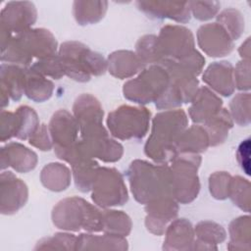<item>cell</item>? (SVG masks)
<instances>
[{"label":"cell","instance_id":"obj_1","mask_svg":"<svg viewBox=\"0 0 251 251\" xmlns=\"http://www.w3.org/2000/svg\"><path fill=\"white\" fill-rule=\"evenodd\" d=\"M188 126L182 109L165 110L152 120L151 133L144 145V153L157 164H168L177 155L176 143Z\"/></svg>","mask_w":251,"mask_h":251},{"label":"cell","instance_id":"obj_2","mask_svg":"<svg viewBox=\"0 0 251 251\" xmlns=\"http://www.w3.org/2000/svg\"><path fill=\"white\" fill-rule=\"evenodd\" d=\"M126 177L134 199L140 204L173 197L172 172L168 164L155 165L136 159L127 168Z\"/></svg>","mask_w":251,"mask_h":251},{"label":"cell","instance_id":"obj_3","mask_svg":"<svg viewBox=\"0 0 251 251\" xmlns=\"http://www.w3.org/2000/svg\"><path fill=\"white\" fill-rule=\"evenodd\" d=\"M58 42L53 33L45 28H29L13 35L1 47L2 63L26 67L33 60H40L57 54Z\"/></svg>","mask_w":251,"mask_h":251},{"label":"cell","instance_id":"obj_4","mask_svg":"<svg viewBox=\"0 0 251 251\" xmlns=\"http://www.w3.org/2000/svg\"><path fill=\"white\" fill-rule=\"evenodd\" d=\"M54 226L67 231H102V210L83 198L73 196L59 201L51 214Z\"/></svg>","mask_w":251,"mask_h":251},{"label":"cell","instance_id":"obj_5","mask_svg":"<svg viewBox=\"0 0 251 251\" xmlns=\"http://www.w3.org/2000/svg\"><path fill=\"white\" fill-rule=\"evenodd\" d=\"M58 55L65 75L75 81H89L92 75L98 76L107 71V61L104 57L79 41L63 42Z\"/></svg>","mask_w":251,"mask_h":251},{"label":"cell","instance_id":"obj_6","mask_svg":"<svg viewBox=\"0 0 251 251\" xmlns=\"http://www.w3.org/2000/svg\"><path fill=\"white\" fill-rule=\"evenodd\" d=\"M201 156L192 153H179L171 162L173 197L180 204L192 202L200 190L197 175Z\"/></svg>","mask_w":251,"mask_h":251},{"label":"cell","instance_id":"obj_7","mask_svg":"<svg viewBox=\"0 0 251 251\" xmlns=\"http://www.w3.org/2000/svg\"><path fill=\"white\" fill-rule=\"evenodd\" d=\"M170 83L169 73L161 65L144 68L136 77L127 80L123 87L124 96L132 102L143 105L156 102Z\"/></svg>","mask_w":251,"mask_h":251},{"label":"cell","instance_id":"obj_8","mask_svg":"<svg viewBox=\"0 0 251 251\" xmlns=\"http://www.w3.org/2000/svg\"><path fill=\"white\" fill-rule=\"evenodd\" d=\"M150 118L151 112L146 107L123 105L108 114L107 126L118 139H141L148 132Z\"/></svg>","mask_w":251,"mask_h":251},{"label":"cell","instance_id":"obj_9","mask_svg":"<svg viewBox=\"0 0 251 251\" xmlns=\"http://www.w3.org/2000/svg\"><path fill=\"white\" fill-rule=\"evenodd\" d=\"M190 29L178 25H167L160 29L156 40L158 64L179 60L195 50Z\"/></svg>","mask_w":251,"mask_h":251},{"label":"cell","instance_id":"obj_10","mask_svg":"<svg viewBox=\"0 0 251 251\" xmlns=\"http://www.w3.org/2000/svg\"><path fill=\"white\" fill-rule=\"evenodd\" d=\"M91 191L92 201L102 208L122 206L128 200L124 177L115 168L99 167Z\"/></svg>","mask_w":251,"mask_h":251},{"label":"cell","instance_id":"obj_11","mask_svg":"<svg viewBox=\"0 0 251 251\" xmlns=\"http://www.w3.org/2000/svg\"><path fill=\"white\" fill-rule=\"evenodd\" d=\"M37 11L32 2L10 1L0 13L1 47L18 33L30 28L36 22Z\"/></svg>","mask_w":251,"mask_h":251},{"label":"cell","instance_id":"obj_12","mask_svg":"<svg viewBox=\"0 0 251 251\" xmlns=\"http://www.w3.org/2000/svg\"><path fill=\"white\" fill-rule=\"evenodd\" d=\"M28 198L26 184L12 172L2 171L0 175V212L12 215L23 208Z\"/></svg>","mask_w":251,"mask_h":251},{"label":"cell","instance_id":"obj_13","mask_svg":"<svg viewBox=\"0 0 251 251\" xmlns=\"http://www.w3.org/2000/svg\"><path fill=\"white\" fill-rule=\"evenodd\" d=\"M199 47L210 57L226 56L233 50V40L218 23L201 25L197 30Z\"/></svg>","mask_w":251,"mask_h":251},{"label":"cell","instance_id":"obj_14","mask_svg":"<svg viewBox=\"0 0 251 251\" xmlns=\"http://www.w3.org/2000/svg\"><path fill=\"white\" fill-rule=\"evenodd\" d=\"M145 211L146 228L153 234L163 235L169 224L176 218L178 205L174 197H162L146 204Z\"/></svg>","mask_w":251,"mask_h":251},{"label":"cell","instance_id":"obj_15","mask_svg":"<svg viewBox=\"0 0 251 251\" xmlns=\"http://www.w3.org/2000/svg\"><path fill=\"white\" fill-rule=\"evenodd\" d=\"M47 126L53 148L71 146L79 138V126L74 115L65 109L55 112Z\"/></svg>","mask_w":251,"mask_h":251},{"label":"cell","instance_id":"obj_16","mask_svg":"<svg viewBox=\"0 0 251 251\" xmlns=\"http://www.w3.org/2000/svg\"><path fill=\"white\" fill-rule=\"evenodd\" d=\"M135 4L151 19H170L185 24L191 18L188 1H136Z\"/></svg>","mask_w":251,"mask_h":251},{"label":"cell","instance_id":"obj_17","mask_svg":"<svg viewBox=\"0 0 251 251\" xmlns=\"http://www.w3.org/2000/svg\"><path fill=\"white\" fill-rule=\"evenodd\" d=\"M26 67L16 64L2 63L0 66L1 80V107L9 105V99L19 101L24 94V85Z\"/></svg>","mask_w":251,"mask_h":251},{"label":"cell","instance_id":"obj_18","mask_svg":"<svg viewBox=\"0 0 251 251\" xmlns=\"http://www.w3.org/2000/svg\"><path fill=\"white\" fill-rule=\"evenodd\" d=\"M37 154L19 142H10L0 150V167L12 168L18 173H28L37 165Z\"/></svg>","mask_w":251,"mask_h":251},{"label":"cell","instance_id":"obj_19","mask_svg":"<svg viewBox=\"0 0 251 251\" xmlns=\"http://www.w3.org/2000/svg\"><path fill=\"white\" fill-rule=\"evenodd\" d=\"M188 108L189 118L193 123L204 124L223 108L222 99L207 86L199 87Z\"/></svg>","mask_w":251,"mask_h":251},{"label":"cell","instance_id":"obj_20","mask_svg":"<svg viewBox=\"0 0 251 251\" xmlns=\"http://www.w3.org/2000/svg\"><path fill=\"white\" fill-rule=\"evenodd\" d=\"M203 81L223 96H230L235 88L233 66L226 61L212 63L202 75Z\"/></svg>","mask_w":251,"mask_h":251},{"label":"cell","instance_id":"obj_21","mask_svg":"<svg viewBox=\"0 0 251 251\" xmlns=\"http://www.w3.org/2000/svg\"><path fill=\"white\" fill-rule=\"evenodd\" d=\"M164 250H192L195 240L194 227L186 219H175L165 231Z\"/></svg>","mask_w":251,"mask_h":251},{"label":"cell","instance_id":"obj_22","mask_svg":"<svg viewBox=\"0 0 251 251\" xmlns=\"http://www.w3.org/2000/svg\"><path fill=\"white\" fill-rule=\"evenodd\" d=\"M144 68L146 65L133 51L118 50L108 56L107 70L113 76L120 79L131 77Z\"/></svg>","mask_w":251,"mask_h":251},{"label":"cell","instance_id":"obj_23","mask_svg":"<svg viewBox=\"0 0 251 251\" xmlns=\"http://www.w3.org/2000/svg\"><path fill=\"white\" fill-rule=\"evenodd\" d=\"M73 115L79 128L103 124V108L99 100L89 93H83L76 97L73 106Z\"/></svg>","mask_w":251,"mask_h":251},{"label":"cell","instance_id":"obj_24","mask_svg":"<svg viewBox=\"0 0 251 251\" xmlns=\"http://www.w3.org/2000/svg\"><path fill=\"white\" fill-rule=\"evenodd\" d=\"M194 233L196 239L192 250H217L216 245L225 241L226 237L225 228L212 221L199 222L194 227Z\"/></svg>","mask_w":251,"mask_h":251},{"label":"cell","instance_id":"obj_25","mask_svg":"<svg viewBox=\"0 0 251 251\" xmlns=\"http://www.w3.org/2000/svg\"><path fill=\"white\" fill-rule=\"evenodd\" d=\"M128 244L124 236L104 233L95 235L81 233L77 236L75 250H127Z\"/></svg>","mask_w":251,"mask_h":251},{"label":"cell","instance_id":"obj_26","mask_svg":"<svg viewBox=\"0 0 251 251\" xmlns=\"http://www.w3.org/2000/svg\"><path fill=\"white\" fill-rule=\"evenodd\" d=\"M54 83L47 79L41 74L33 71L30 67L26 68L24 94L34 102H44L48 100L53 93Z\"/></svg>","mask_w":251,"mask_h":251},{"label":"cell","instance_id":"obj_27","mask_svg":"<svg viewBox=\"0 0 251 251\" xmlns=\"http://www.w3.org/2000/svg\"><path fill=\"white\" fill-rule=\"evenodd\" d=\"M210 146L209 136L205 128L200 125H193L180 135L176 143V153L199 154L205 152Z\"/></svg>","mask_w":251,"mask_h":251},{"label":"cell","instance_id":"obj_28","mask_svg":"<svg viewBox=\"0 0 251 251\" xmlns=\"http://www.w3.org/2000/svg\"><path fill=\"white\" fill-rule=\"evenodd\" d=\"M72 180L71 170L61 163H50L44 166L40 173V181L44 187L59 192L67 189Z\"/></svg>","mask_w":251,"mask_h":251},{"label":"cell","instance_id":"obj_29","mask_svg":"<svg viewBox=\"0 0 251 251\" xmlns=\"http://www.w3.org/2000/svg\"><path fill=\"white\" fill-rule=\"evenodd\" d=\"M202 125L208 133L210 146H218L227 138L229 129L233 126V121L229 112L222 108L218 114Z\"/></svg>","mask_w":251,"mask_h":251},{"label":"cell","instance_id":"obj_30","mask_svg":"<svg viewBox=\"0 0 251 251\" xmlns=\"http://www.w3.org/2000/svg\"><path fill=\"white\" fill-rule=\"evenodd\" d=\"M108 8L107 1H75L73 14L76 23L80 25H93L101 21Z\"/></svg>","mask_w":251,"mask_h":251},{"label":"cell","instance_id":"obj_31","mask_svg":"<svg viewBox=\"0 0 251 251\" xmlns=\"http://www.w3.org/2000/svg\"><path fill=\"white\" fill-rule=\"evenodd\" d=\"M99 170L98 163L93 158H84L72 165V174L76 188L81 192L91 190Z\"/></svg>","mask_w":251,"mask_h":251},{"label":"cell","instance_id":"obj_32","mask_svg":"<svg viewBox=\"0 0 251 251\" xmlns=\"http://www.w3.org/2000/svg\"><path fill=\"white\" fill-rule=\"evenodd\" d=\"M102 231L107 234L126 237L130 233L132 223L123 211L102 210Z\"/></svg>","mask_w":251,"mask_h":251},{"label":"cell","instance_id":"obj_33","mask_svg":"<svg viewBox=\"0 0 251 251\" xmlns=\"http://www.w3.org/2000/svg\"><path fill=\"white\" fill-rule=\"evenodd\" d=\"M230 241L228 249H250V217L241 216L234 219L228 227Z\"/></svg>","mask_w":251,"mask_h":251},{"label":"cell","instance_id":"obj_34","mask_svg":"<svg viewBox=\"0 0 251 251\" xmlns=\"http://www.w3.org/2000/svg\"><path fill=\"white\" fill-rule=\"evenodd\" d=\"M16 113L19 117V128L16 138L21 140L29 139L39 126V119L36 112L28 106H20Z\"/></svg>","mask_w":251,"mask_h":251},{"label":"cell","instance_id":"obj_35","mask_svg":"<svg viewBox=\"0 0 251 251\" xmlns=\"http://www.w3.org/2000/svg\"><path fill=\"white\" fill-rule=\"evenodd\" d=\"M217 23L226 29L232 40L238 39L244 29L242 14L233 8H227L222 11L217 16Z\"/></svg>","mask_w":251,"mask_h":251},{"label":"cell","instance_id":"obj_36","mask_svg":"<svg viewBox=\"0 0 251 251\" xmlns=\"http://www.w3.org/2000/svg\"><path fill=\"white\" fill-rule=\"evenodd\" d=\"M228 197L239 209L249 213L250 182L242 176H232L229 184Z\"/></svg>","mask_w":251,"mask_h":251},{"label":"cell","instance_id":"obj_37","mask_svg":"<svg viewBox=\"0 0 251 251\" xmlns=\"http://www.w3.org/2000/svg\"><path fill=\"white\" fill-rule=\"evenodd\" d=\"M77 236L68 232H57L39 240L35 250H75Z\"/></svg>","mask_w":251,"mask_h":251},{"label":"cell","instance_id":"obj_38","mask_svg":"<svg viewBox=\"0 0 251 251\" xmlns=\"http://www.w3.org/2000/svg\"><path fill=\"white\" fill-rule=\"evenodd\" d=\"M230 116L237 125L246 126L250 124V94L238 93L229 103Z\"/></svg>","mask_w":251,"mask_h":251},{"label":"cell","instance_id":"obj_39","mask_svg":"<svg viewBox=\"0 0 251 251\" xmlns=\"http://www.w3.org/2000/svg\"><path fill=\"white\" fill-rule=\"evenodd\" d=\"M30 68L44 76H49L55 79H60L62 76L65 75L64 69L58 53L53 56L35 61L30 66Z\"/></svg>","mask_w":251,"mask_h":251},{"label":"cell","instance_id":"obj_40","mask_svg":"<svg viewBox=\"0 0 251 251\" xmlns=\"http://www.w3.org/2000/svg\"><path fill=\"white\" fill-rule=\"evenodd\" d=\"M156 40L157 35L146 34L140 37L135 44V53L145 65L158 64Z\"/></svg>","mask_w":251,"mask_h":251},{"label":"cell","instance_id":"obj_41","mask_svg":"<svg viewBox=\"0 0 251 251\" xmlns=\"http://www.w3.org/2000/svg\"><path fill=\"white\" fill-rule=\"evenodd\" d=\"M231 177L232 176L226 172H216L212 174L209 177V190L211 195L218 200L227 198Z\"/></svg>","mask_w":251,"mask_h":251},{"label":"cell","instance_id":"obj_42","mask_svg":"<svg viewBox=\"0 0 251 251\" xmlns=\"http://www.w3.org/2000/svg\"><path fill=\"white\" fill-rule=\"evenodd\" d=\"M190 13L199 21H208L214 18L221 7L218 1H188Z\"/></svg>","mask_w":251,"mask_h":251},{"label":"cell","instance_id":"obj_43","mask_svg":"<svg viewBox=\"0 0 251 251\" xmlns=\"http://www.w3.org/2000/svg\"><path fill=\"white\" fill-rule=\"evenodd\" d=\"M19 128V118L16 112L2 110L0 114V140L5 142L16 137Z\"/></svg>","mask_w":251,"mask_h":251},{"label":"cell","instance_id":"obj_44","mask_svg":"<svg viewBox=\"0 0 251 251\" xmlns=\"http://www.w3.org/2000/svg\"><path fill=\"white\" fill-rule=\"evenodd\" d=\"M234 85L239 90L250 88V60H242L233 68Z\"/></svg>","mask_w":251,"mask_h":251},{"label":"cell","instance_id":"obj_45","mask_svg":"<svg viewBox=\"0 0 251 251\" xmlns=\"http://www.w3.org/2000/svg\"><path fill=\"white\" fill-rule=\"evenodd\" d=\"M28 143L41 151H49L52 149L53 142L48 130V126L45 124L39 125L35 132L29 137Z\"/></svg>","mask_w":251,"mask_h":251},{"label":"cell","instance_id":"obj_46","mask_svg":"<svg viewBox=\"0 0 251 251\" xmlns=\"http://www.w3.org/2000/svg\"><path fill=\"white\" fill-rule=\"evenodd\" d=\"M236 158L242 171H244V173L247 176H249L250 175V138H246L239 144L236 152Z\"/></svg>","mask_w":251,"mask_h":251},{"label":"cell","instance_id":"obj_47","mask_svg":"<svg viewBox=\"0 0 251 251\" xmlns=\"http://www.w3.org/2000/svg\"><path fill=\"white\" fill-rule=\"evenodd\" d=\"M249 42H250V38H247V40L244 43H242L239 48V54H240L242 60H249V55H250Z\"/></svg>","mask_w":251,"mask_h":251}]
</instances>
